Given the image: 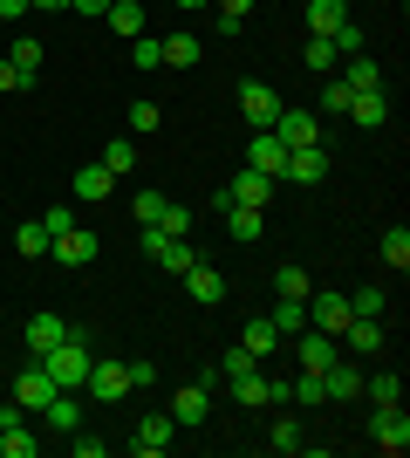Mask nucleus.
<instances>
[{"label": "nucleus", "mask_w": 410, "mask_h": 458, "mask_svg": "<svg viewBox=\"0 0 410 458\" xmlns=\"http://www.w3.org/2000/svg\"><path fill=\"white\" fill-rule=\"evenodd\" d=\"M185 294H192L198 308H219L226 301V274H219L213 260H192V267H185Z\"/></svg>", "instance_id": "obj_13"}, {"label": "nucleus", "mask_w": 410, "mask_h": 458, "mask_svg": "<svg viewBox=\"0 0 410 458\" xmlns=\"http://www.w3.org/2000/svg\"><path fill=\"white\" fill-rule=\"evenodd\" d=\"M273 137L288 151H301V144H322V123H314V110H280L273 116Z\"/></svg>", "instance_id": "obj_14"}, {"label": "nucleus", "mask_w": 410, "mask_h": 458, "mask_svg": "<svg viewBox=\"0 0 410 458\" xmlns=\"http://www.w3.org/2000/svg\"><path fill=\"white\" fill-rule=\"evenodd\" d=\"M370 438H376V452H390V458L410 452V418H404V403H390V411H370Z\"/></svg>", "instance_id": "obj_7"}, {"label": "nucleus", "mask_w": 410, "mask_h": 458, "mask_svg": "<svg viewBox=\"0 0 410 458\" xmlns=\"http://www.w3.org/2000/svg\"><path fill=\"white\" fill-rule=\"evenodd\" d=\"M21 89H35V76H21L14 62L0 55V96H21Z\"/></svg>", "instance_id": "obj_45"}, {"label": "nucleus", "mask_w": 410, "mask_h": 458, "mask_svg": "<svg viewBox=\"0 0 410 458\" xmlns=\"http://www.w3.org/2000/svg\"><path fill=\"white\" fill-rule=\"evenodd\" d=\"M14 247L28 253V260H41V253H48V226H41V219H28V226L14 233Z\"/></svg>", "instance_id": "obj_39"}, {"label": "nucleus", "mask_w": 410, "mask_h": 458, "mask_svg": "<svg viewBox=\"0 0 410 458\" xmlns=\"http://www.w3.org/2000/svg\"><path fill=\"white\" fill-rule=\"evenodd\" d=\"M103 21H110V28H117L123 41H130V35H144V0H110V14H103Z\"/></svg>", "instance_id": "obj_25"}, {"label": "nucleus", "mask_w": 410, "mask_h": 458, "mask_svg": "<svg viewBox=\"0 0 410 458\" xmlns=\"http://www.w3.org/2000/svg\"><path fill=\"white\" fill-rule=\"evenodd\" d=\"M164 206H172V199H164V191H137V199H130V212H137V226H157V219H164Z\"/></svg>", "instance_id": "obj_36"}, {"label": "nucleus", "mask_w": 410, "mask_h": 458, "mask_svg": "<svg viewBox=\"0 0 410 458\" xmlns=\"http://www.w3.org/2000/svg\"><path fill=\"white\" fill-rule=\"evenodd\" d=\"M178 7H213V0H178Z\"/></svg>", "instance_id": "obj_53"}, {"label": "nucleus", "mask_w": 410, "mask_h": 458, "mask_svg": "<svg viewBox=\"0 0 410 458\" xmlns=\"http://www.w3.org/2000/svg\"><path fill=\"white\" fill-rule=\"evenodd\" d=\"M157 123H164V110H157V103H130V137H151Z\"/></svg>", "instance_id": "obj_42"}, {"label": "nucleus", "mask_w": 410, "mask_h": 458, "mask_svg": "<svg viewBox=\"0 0 410 458\" xmlns=\"http://www.w3.org/2000/svg\"><path fill=\"white\" fill-rule=\"evenodd\" d=\"M144 260H157V267L164 274H185L198 260L192 253V240H185V233H164V226H144Z\"/></svg>", "instance_id": "obj_3"}, {"label": "nucleus", "mask_w": 410, "mask_h": 458, "mask_svg": "<svg viewBox=\"0 0 410 458\" xmlns=\"http://www.w3.org/2000/svg\"><path fill=\"white\" fill-rule=\"evenodd\" d=\"M41 226H48V240H55V233H69L76 219H69V206H55V212H41Z\"/></svg>", "instance_id": "obj_49"}, {"label": "nucleus", "mask_w": 410, "mask_h": 458, "mask_svg": "<svg viewBox=\"0 0 410 458\" xmlns=\"http://www.w3.org/2000/svg\"><path fill=\"white\" fill-rule=\"evenodd\" d=\"M198 55H205V41H198V35H164V62H172V69H192Z\"/></svg>", "instance_id": "obj_28"}, {"label": "nucleus", "mask_w": 410, "mask_h": 458, "mask_svg": "<svg viewBox=\"0 0 410 458\" xmlns=\"http://www.w3.org/2000/svg\"><path fill=\"white\" fill-rule=\"evenodd\" d=\"M247 165L254 172H267V178H280V165H288V144L273 131H254V144H247Z\"/></svg>", "instance_id": "obj_18"}, {"label": "nucleus", "mask_w": 410, "mask_h": 458, "mask_svg": "<svg viewBox=\"0 0 410 458\" xmlns=\"http://www.w3.org/2000/svg\"><path fill=\"white\" fill-rule=\"evenodd\" d=\"M349 315H376V322H383V287H356V294H349Z\"/></svg>", "instance_id": "obj_43"}, {"label": "nucleus", "mask_w": 410, "mask_h": 458, "mask_svg": "<svg viewBox=\"0 0 410 458\" xmlns=\"http://www.w3.org/2000/svg\"><path fill=\"white\" fill-rule=\"evenodd\" d=\"M329 144H301V151H288V165H280V178H294V185H322L329 178Z\"/></svg>", "instance_id": "obj_11"}, {"label": "nucleus", "mask_w": 410, "mask_h": 458, "mask_svg": "<svg viewBox=\"0 0 410 458\" xmlns=\"http://www.w3.org/2000/svg\"><path fill=\"white\" fill-rule=\"evenodd\" d=\"M335 55H363V28H356V21H342V35H335Z\"/></svg>", "instance_id": "obj_46"}, {"label": "nucleus", "mask_w": 410, "mask_h": 458, "mask_svg": "<svg viewBox=\"0 0 410 458\" xmlns=\"http://www.w3.org/2000/svg\"><path fill=\"white\" fill-rule=\"evenodd\" d=\"M247 14H254V0H219V28H226V35H239Z\"/></svg>", "instance_id": "obj_44"}, {"label": "nucleus", "mask_w": 410, "mask_h": 458, "mask_svg": "<svg viewBox=\"0 0 410 458\" xmlns=\"http://www.w3.org/2000/svg\"><path fill=\"white\" fill-rule=\"evenodd\" d=\"M342 21H349V7L342 0H308V35H342Z\"/></svg>", "instance_id": "obj_22"}, {"label": "nucleus", "mask_w": 410, "mask_h": 458, "mask_svg": "<svg viewBox=\"0 0 410 458\" xmlns=\"http://www.w3.org/2000/svg\"><path fill=\"white\" fill-rule=\"evenodd\" d=\"M69 7H76V14H96V21L110 14V0H69Z\"/></svg>", "instance_id": "obj_51"}, {"label": "nucleus", "mask_w": 410, "mask_h": 458, "mask_svg": "<svg viewBox=\"0 0 410 458\" xmlns=\"http://www.w3.org/2000/svg\"><path fill=\"white\" fill-rule=\"evenodd\" d=\"M349 82H342V76H329V82H322V110H329V116H349Z\"/></svg>", "instance_id": "obj_40"}, {"label": "nucleus", "mask_w": 410, "mask_h": 458, "mask_svg": "<svg viewBox=\"0 0 410 458\" xmlns=\"http://www.w3.org/2000/svg\"><path fill=\"white\" fill-rule=\"evenodd\" d=\"M383 267H390V274H410V233H404V226L383 233Z\"/></svg>", "instance_id": "obj_30"}, {"label": "nucleus", "mask_w": 410, "mask_h": 458, "mask_svg": "<svg viewBox=\"0 0 410 458\" xmlns=\"http://www.w3.org/2000/svg\"><path fill=\"white\" fill-rule=\"evenodd\" d=\"M41 55H48V48H41V41H28V35H14V55H7V62H14L21 76H35V69H41Z\"/></svg>", "instance_id": "obj_38"}, {"label": "nucleus", "mask_w": 410, "mask_h": 458, "mask_svg": "<svg viewBox=\"0 0 410 458\" xmlns=\"http://www.w3.org/2000/svg\"><path fill=\"white\" fill-rule=\"evenodd\" d=\"M172 438H178L172 411H151V418L130 431V452H137V458H157V452H172Z\"/></svg>", "instance_id": "obj_12"}, {"label": "nucleus", "mask_w": 410, "mask_h": 458, "mask_svg": "<svg viewBox=\"0 0 410 458\" xmlns=\"http://www.w3.org/2000/svg\"><path fill=\"white\" fill-rule=\"evenodd\" d=\"M308 328H329L335 343H342V328H349V294H342V287H314L308 294Z\"/></svg>", "instance_id": "obj_5"}, {"label": "nucleus", "mask_w": 410, "mask_h": 458, "mask_svg": "<svg viewBox=\"0 0 410 458\" xmlns=\"http://www.w3.org/2000/svg\"><path fill=\"white\" fill-rule=\"evenodd\" d=\"M342 82H349V89H383V62H370V55H356L349 69H342Z\"/></svg>", "instance_id": "obj_31"}, {"label": "nucleus", "mask_w": 410, "mask_h": 458, "mask_svg": "<svg viewBox=\"0 0 410 458\" xmlns=\"http://www.w3.org/2000/svg\"><path fill=\"white\" fill-rule=\"evenodd\" d=\"M383 116H390V96H383V89H356V96H349V123H363V131H376Z\"/></svg>", "instance_id": "obj_19"}, {"label": "nucleus", "mask_w": 410, "mask_h": 458, "mask_svg": "<svg viewBox=\"0 0 410 458\" xmlns=\"http://www.w3.org/2000/svg\"><path fill=\"white\" fill-rule=\"evenodd\" d=\"M273 294H280V301H308V294H314L308 267H273Z\"/></svg>", "instance_id": "obj_26"}, {"label": "nucleus", "mask_w": 410, "mask_h": 458, "mask_svg": "<svg viewBox=\"0 0 410 458\" xmlns=\"http://www.w3.org/2000/svg\"><path fill=\"white\" fill-rule=\"evenodd\" d=\"M233 403H247V411H260V403H267V377H233Z\"/></svg>", "instance_id": "obj_35"}, {"label": "nucleus", "mask_w": 410, "mask_h": 458, "mask_svg": "<svg viewBox=\"0 0 410 458\" xmlns=\"http://www.w3.org/2000/svg\"><path fill=\"white\" fill-rule=\"evenodd\" d=\"M301 62H308L314 76H329V69H335V41H329V35H308V48H301Z\"/></svg>", "instance_id": "obj_34"}, {"label": "nucleus", "mask_w": 410, "mask_h": 458, "mask_svg": "<svg viewBox=\"0 0 410 458\" xmlns=\"http://www.w3.org/2000/svg\"><path fill=\"white\" fill-rule=\"evenodd\" d=\"M239 343H247V349H254V356H260V363H267L273 349H280V328H273L267 315H260V322H247V335H239Z\"/></svg>", "instance_id": "obj_29"}, {"label": "nucleus", "mask_w": 410, "mask_h": 458, "mask_svg": "<svg viewBox=\"0 0 410 458\" xmlns=\"http://www.w3.org/2000/svg\"><path fill=\"white\" fill-rule=\"evenodd\" d=\"M35 418L48 424V431H82V397H76V390H55V397L41 403Z\"/></svg>", "instance_id": "obj_17"}, {"label": "nucleus", "mask_w": 410, "mask_h": 458, "mask_svg": "<svg viewBox=\"0 0 410 458\" xmlns=\"http://www.w3.org/2000/svg\"><path fill=\"white\" fill-rule=\"evenodd\" d=\"M219 369H226V377H254V369H260V356H254V349H247V343H233V349H226V363H219Z\"/></svg>", "instance_id": "obj_41"}, {"label": "nucleus", "mask_w": 410, "mask_h": 458, "mask_svg": "<svg viewBox=\"0 0 410 458\" xmlns=\"http://www.w3.org/2000/svg\"><path fill=\"white\" fill-rule=\"evenodd\" d=\"M267 445H273V452H301V445H308V431H301L294 418H280V424L267 431Z\"/></svg>", "instance_id": "obj_37"}, {"label": "nucleus", "mask_w": 410, "mask_h": 458, "mask_svg": "<svg viewBox=\"0 0 410 458\" xmlns=\"http://www.w3.org/2000/svg\"><path fill=\"white\" fill-rule=\"evenodd\" d=\"M267 322L280 328V335H301V328H308V301H280V308L267 315Z\"/></svg>", "instance_id": "obj_33"}, {"label": "nucleus", "mask_w": 410, "mask_h": 458, "mask_svg": "<svg viewBox=\"0 0 410 458\" xmlns=\"http://www.w3.org/2000/svg\"><path fill=\"white\" fill-rule=\"evenodd\" d=\"M69 185H76V199H82V206H103V199H110V185H117V178L103 172V165H82V172L69 178Z\"/></svg>", "instance_id": "obj_23"}, {"label": "nucleus", "mask_w": 410, "mask_h": 458, "mask_svg": "<svg viewBox=\"0 0 410 458\" xmlns=\"http://www.w3.org/2000/svg\"><path fill=\"white\" fill-rule=\"evenodd\" d=\"M322 390H329V403H356L363 397V369H356L349 356H335V363L322 369Z\"/></svg>", "instance_id": "obj_16"}, {"label": "nucleus", "mask_w": 410, "mask_h": 458, "mask_svg": "<svg viewBox=\"0 0 410 458\" xmlns=\"http://www.w3.org/2000/svg\"><path fill=\"white\" fill-rule=\"evenodd\" d=\"M273 185H280V178H267V172H254V165H239V172H233V185L219 191V206H254V212H267V199H273Z\"/></svg>", "instance_id": "obj_4"}, {"label": "nucleus", "mask_w": 410, "mask_h": 458, "mask_svg": "<svg viewBox=\"0 0 410 458\" xmlns=\"http://www.w3.org/2000/svg\"><path fill=\"white\" fill-rule=\"evenodd\" d=\"M335 356H342V343H335L329 328H301V335H294V363H301V369H314V377H322V369H329Z\"/></svg>", "instance_id": "obj_9"}, {"label": "nucleus", "mask_w": 410, "mask_h": 458, "mask_svg": "<svg viewBox=\"0 0 410 458\" xmlns=\"http://www.w3.org/2000/svg\"><path fill=\"white\" fill-rule=\"evenodd\" d=\"M130 62H137V69H164V41H157L151 28H144V35H130Z\"/></svg>", "instance_id": "obj_32"}, {"label": "nucleus", "mask_w": 410, "mask_h": 458, "mask_svg": "<svg viewBox=\"0 0 410 458\" xmlns=\"http://www.w3.org/2000/svg\"><path fill=\"white\" fill-rule=\"evenodd\" d=\"M82 390H89L96 403H123V397H130V369L96 356V363H89V377H82Z\"/></svg>", "instance_id": "obj_8"}, {"label": "nucleus", "mask_w": 410, "mask_h": 458, "mask_svg": "<svg viewBox=\"0 0 410 458\" xmlns=\"http://www.w3.org/2000/svg\"><path fill=\"white\" fill-rule=\"evenodd\" d=\"M48 253H55V267H89V260L103 253V240H96V233H82V226H69V233L48 240Z\"/></svg>", "instance_id": "obj_10"}, {"label": "nucleus", "mask_w": 410, "mask_h": 458, "mask_svg": "<svg viewBox=\"0 0 410 458\" xmlns=\"http://www.w3.org/2000/svg\"><path fill=\"white\" fill-rule=\"evenodd\" d=\"M69 452H76V458H103L110 445H103V438H82V431H69Z\"/></svg>", "instance_id": "obj_48"}, {"label": "nucleus", "mask_w": 410, "mask_h": 458, "mask_svg": "<svg viewBox=\"0 0 410 458\" xmlns=\"http://www.w3.org/2000/svg\"><path fill=\"white\" fill-rule=\"evenodd\" d=\"M157 226H164V233H192V212H185V206H178V199H172V206H164V219H157Z\"/></svg>", "instance_id": "obj_47"}, {"label": "nucleus", "mask_w": 410, "mask_h": 458, "mask_svg": "<svg viewBox=\"0 0 410 458\" xmlns=\"http://www.w3.org/2000/svg\"><path fill=\"white\" fill-rule=\"evenodd\" d=\"M21 14H35L28 0H0V21H21Z\"/></svg>", "instance_id": "obj_50"}, {"label": "nucleus", "mask_w": 410, "mask_h": 458, "mask_svg": "<svg viewBox=\"0 0 410 458\" xmlns=\"http://www.w3.org/2000/svg\"><path fill=\"white\" fill-rule=\"evenodd\" d=\"M35 363L55 377V390H82V377H89V363H96V349H89V335H82V328H69L48 356H35Z\"/></svg>", "instance_id": "obj_1"}, {"label": "nucleus", "mask_w": 410, "mask_h": 458, "mask_svg": "<svg viewBox=\"0 0 410 458\" xmlns=\"http://www.w3.org/2000/svg\"><path fill=\"white\" fill-rule=\"evenodd\" d=\"M48 397H55V377H48V369H41L35 356H28V369L14 377V403H21V411H41Z\"/></svg>", "instance_id": "obj_15"}, {"label": "nucleus", "mask_w": 410, "mask_h": 458, "mask_svg": "<svg viewBox=\"0 0 410 458\" xmlns=\"http://www.w3.org/2000/svg\"><path fill=\"white\" fill-rule=\"evenodd\" d=\"M280 110H288V103H280L273 82H239V116H247L254 131H273V116H280Z\"/></svg>", "instance_id": "obj_6"}, {"label": "nucleus", "mask_w": 410, "mask_h": 458, "mask_svg": "<svg viewBox=\"0 0 410 458\" xmlns=\"http://www.w3.org/2000/svg\"><path fill=\"white\" fill-rule=\"evenodd\" d=\"M226 212V233H233L239 247H247V240H260V233H267V212H254V206H219Z\"/></svg>", "instance_id": "obj_24"}, {"label": "nucleus", "mask_w": 410, "mask_h": 458, "mask_svg": "<svg viewBox=\"0 0 410 458\" xmlns=\"http://www.w3.org/2000/svg\"><path fill=\"white\" fill-rule=\"evenodd\" d=\"M164 411H172V424H178V431L205 424V418H213V377H198V383H178Z\"/></svg>", "instance_id": "obj_2"}, {"label": "nucleus", "mask_w": 410, "mask_h": 458, "mask_svg": "<svg viewBox=\"0 0 410 458\" xmlns=\"http://www.w3.org/2000/svg\"><path fill=\"white\" fill-rule=\"evenodd\" d=\"M96 165H103V172H110V178H123V172H130V165H137V144H130V137H110Z\"/></svg>", "instance_id": "obj_27"}, {"label": "nucleus", "mask_w": 410, "mask_h": 458, "mask_svg": "<svg viewBox=\"0 0 410 458\" xmlns=\"http://www.w3.org/2000/svg\"><path fill=\"white\" fill-rule=\"evenodd\" d=\"M363 397H370V411H390V403H404V377L376 369V377H363Z\"/></svg>", "instance_id": "obj_21"}, {"label": "nucleus", "mask_w": 410, "mask_h": 458, "mask_svg": "<svg viewBox=\"0 0 410 458\" xmlns=\"http://www.w3.org/2000/svg\"><path fill=\"white\" fill-rule=\"evenodd\" d=\"M21 335H28V356H48V349L69 335V322H62V315H35V322L21 328Z\"/></svg>", "instance_id": "obj_20"}, {"label": "nucleus", "mask_w": 410, "mask_h": 458, "mask_svg": "<svg viewBox=\"0 0 410 458\" xmlns=\"http://www.w3.org/2000/svg\"><path fill=\"white\" fill-rule=\"evenodd\" d=\"M28 7H55V14H69V0H28Z\"/></svg>", "instance_id": "obj_52"}]
</instances>
